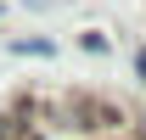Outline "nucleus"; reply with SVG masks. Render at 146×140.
Masks as SVG:
<instances>
[{"mask_svg": "<svg viewBox=\"0 0 146 140\" xmlns=\"http://www.w3.org/2000/svg\"><path fill=\"white\" fill-rule=\"evenodd\" d=\"M17 56H51V39H17Z\"/></svg>", "mask_w": 146, "mask_h": 140, "instance_id": "2", "label": "nucleus"}, {"mask_svg": "<svg viewBox=\"0 0 146 140\" xmlns=\"http://www.w3.org/2000/svg\"><path fill=\"white\" fill-rule=\"evenodd\" d=\"M0 140H34V135H28V123L17 112H0Z\"/></svg>", "mask_w": 146, "mask_h": 140, "instance_id": "1", "label": "nucleus"}, {"mask_svg": "<svg viewBox=\"0 0 146 140\" xmlns=\"http://www.w3.org/2000/svg\"><path fill=\"white\" fill-rule=\"evenodd\" d=\"M135 73H141V84H146V51H135Z\"/></svg>", "mask_w": 146, "mask_h": 140, "instance_id": "3", "label": "nucleus"}]
</instances>
